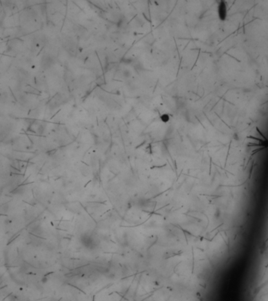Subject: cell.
Wrapping results in <instances>:
<instances>
[{
    "label": "cell",
    "instance_id": "obj_1",
    "mask_svg": "<svg viewBox=\"0 0 268 301\" xmlns=\"http://www.w3.org/2000/svg\"><path fill=\"white\" fill-rule=\"evenodd\" d=\"M218 15L221 21H225L227 16V6L225 2H220L218 5Z\"/></svg>",
    "mask_w": 268,
    "mask_h": 301
}]
</instances>
